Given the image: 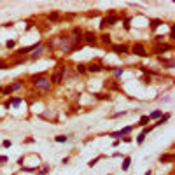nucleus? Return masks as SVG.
<instances>
[{
    "mask_svg": "<svg viewBox=\"0 0 175 175\" xmlns=\"http://www.w3.org/2000/svg\"><path fill=\"white\" fill-rule=\"evenodd\" d=\"M32 82H33V86L42 88L44 91H49V89H51V81H47L44 74H39V75H33V77H32Z\"/></svg>",
    "mask_w": 175,
    "mask_h": 175,
    "instance_id": "f257e3e1",
    "label": "nucleus"
},
{
    "mask_svg": "<svg viewBox=\"0 0 175 175\" xmlns=\"http://www.w3.org/2000/svg\"><path fill=\"white\" fill-rule=\"evenodd\" d=\"M65 72H67V68H60L58 72H54L53 74V77H51V82H54V84H60L61 81H63V77H65Z\"/></svg>",
    "mask_w": 175,
    "mask_h": 175,
    "instance_id": "f03ea898",
    "label": "nucleus"
},
{
    "mask_svg": "<svg viewBox=\"0 0 175 175\" xmlns=\"http://www.w3.org/2000/svg\"><path fill=\"white\" fill-rule=\"evenodd\" d=\"M131 51L135 53V54H138V56H142V58H145L147 56V51H145V47L140 44V42H137V44H133V47H131Z\"/></svg>",
    "mask_w": 175,
    "mask_h": 175,
    "instance_id": "7ed1b4c3",
    "label": "nucleus"
},
{
    "mask_svg": "<svg viewBox=\"0 0 175 175\" xmlns=\"http://www.w3.org/2000/svg\"><path fill=\"white\" fill-rule=\"evenodd\" d=\"M82 40H84L86 44H89V46H95V44H96V33L88 32V33H84V35H82Z\"/></svg>",
    "mask_w": 175,
    "mask_h": 175,
    "instance_id": "20e7f679",
    "label": "nucleus"
},
{
    "mask_svg": "<svg viewBox=\"0 0 175 175\" xmlns=\"http://www.w3.org/2000/svg\"><path fill=\"white\" fill-rule=\"evenodd\" d=\"M112 51H114L116 54H126L128 47L124 46V44H116V46H112Z\"/></svg>",
    "mask_w": 175,
    "mask_h": 175,
    "instance_id": "39448f33",
    "label": "nucleus"
},
{
    "mask_svg": "<svg viewBox=\"0 0 175 175\" xmlns=\"http://www.w3.org/2000/svg\"><path fill=\"white\" fill-rule=\"evenodd\" d=\"M165 51H172V44H163V46L156 47V54H161V53H165Z\"/></svg>",
    "mask_w": 175,
    "mask_h": 175,
    "instance_id": "423d86ee",
    "label": "nucleus"
},
{
    "mask_svg": "<svg viewBox=\"0 0 175 175\" xmlns=\"http://www.w3.org/2000/svg\"><path fill=\"white\" fill-rule=\"evenodd\" d=\"M131 131V126H128V128H123L121 131H116V133H112V137H116V138H121L123 135H126V133H130Z\"/></svg>",
    "mask_w": 175,
    "mask_h": 175,
    "instance_id": "0eeeda50",
    "label": "nucleus"
},
{
    "mask_svg": "<svg viewBox=\"0 0 175 175\" xmlns=\"http://www.w3.org/2000/svg\"><path fill=\"white\" fill-rule=\"evenodd\" d=\"M117 20H119V16H116V14H109L107 18H105V21H107L109 26H110V25H114V23H117Z\"/></svg>",
    "mask_w": 175,
    "mask_h": 175,
    "instance_id": "6e6552de",
    "label": "nucleus"
},
{
    "mask_svg": "<svg viewBox=\"0 0 175 175\" xmlns=\"http://www.w3.org/2000/svg\"><path fill=\"white\" fill-rule=\"evenodd\" d=\"M159 161H161V163H172V161H173V154H163L159 158Z\"/></svg>",
    "mask_w": 175,
    "mask_h": 175,
    "instance_id": "1a4fd4ad",
    "label": "nucleus"
},
{
    "mask_svg": "<svg viewBox=\"0 0 175 175\" xmlns=\"http://www.w3.org/2000/svg\"><path fill=\"white\" fill-rule=\"evenodd\" d=\"M33 51H35V53H33V54H32V60H37L40 56V53H42V51H44V46H42V44H40L39 47L37 49H33Z\"/></svg>",
    "mask_w": 175,
    "mask_h": 175,
    "instance_id": "9d476101",
    "label": "nucleus"
},
{
    "mask_svg": "<svg viewBox=\"0 0 175 175\" xmlns=\"http://www.w3.org/2000/svg\"><path fill=\"white\" fill-rule=\"evenodd\" d=\"M86 70H89V72H98V70H102V67H100V63H91L89 67H86Z\"/></svg>",
    "mask_w": 175,
    "mask_h": 175,
    "instance_id": "9b49d317",
    "label": "nucleus"
},
{
    "mask_svg": "<svg viewBox=\"0 0 175 175\" xmlns=\"http://www.w3.org/2000/svg\"><path fill=\"white\" fill-rule=\"evenodd\" d=\"M159 25H163V21H161V20H152V21H151V30H156Z\"/></svg>",
    "mask_w": 175,
    "mask_h": 175,
    "instance_id": "f8f14e48",
    "label": "nucleus"
},
{
    "mask_svg": "<svg viewBox=\"0 0 175 175\" xmlns=\"http://www.w3.org/2000/svg\"><path fill=\"white\" fill-rule=\"evenodd\" d=\"M168 119H170V114H165V116H161V117H159V121L156 123V126H159V124H163V123H166Z\"/></svg>",
    "mask_w": 175,
    "mask_h": 175,
    "instance_id": "ddd939ff",
    "label": "nucleus"
},
{
    "mask_svg": "<svg viewBox=\"0 0 175 175\" xmlns=\"http://www.w3.org/2000/svg\"><path fill=\"white\" fill-rule=\"evenodd\" d=\"M102 42H103L105 46H109V44H110V35H109V33H103V35H102Z\"/></svg>",
    "mask_w": 175,
    "mask_h": 175,
    "instance_id": "4468645a",
    "label": "nucleus"
},
{
    "mask_svg": "<svg viewBox=\"0 0 175 175\" xmlns=\"http://www.w3.org/2000/svg\"><path fill=\"white\" fill-rule=\"evenodd\" d=\"M161 63H163L166 68H173V61H172V60H161Z\"/></svg>",
    "mask_w": 175,
    "mask_h": 175,
    "instance_id": "2eb2a0df",
    "label": "nucleus"
},
{
    "mask_svg": "<svg viewBox=\"0 0 175 175\" xmlns=\"http://www.w3.org/2000/svg\"><path fill=\"white\" fill-rule=\"evenodd\" d=\"M149 121H151L149 116H142V119H140V123H138V124H140V126H147V123H149Z\"/></svg>",
    "mask_w": 175,
    "mask_h": 175,
    "instance_id": "dca6fc26",
    "label": "nucleus"
},
{
    "mask_svg": "<svg viewBox=\"0 0 175 175\" xmlns=\"http://www.w3.org/2000/svg\"><path fill=\"white\" fill-rule=\"evenodd\" d=\"M68 140V137H65V135H58L56 137V142H58V144H63V142H67Z\"/></svg>",
    "mask_w": 175,
    "mask_h": 175,
    "instance_id": "f3484780",
    "label": "nucleus"
},
{
    "mask_svg": "<svg viewBox=\"0 0 175 175\" xmlns=\"http://www.w3.org/2000/svg\"><path fill=\"white\" fill-rule=\"evenodd\" d=\"M158 117H161V110H154V112L149 116V119H158Z\"/></svg>",
    "mask_w": 175,
    "mask_h": 175,
    "instance_id": "a211bd4d",
    "label": "nucleus"
},
{
    "mask_svg": "<svg viewBox=\"0 0 175 175\" xmlns=\"http://www.w3.org/2000/svg\"><path fill=\"white\" fill-rule=\"evenodd\" d=\"M77 72L79 74H84V72H86V65H84V63H79L77 65Z\"/></svg>",
    "mask_w": 175,
    "mask_h": 175,
    "instance_id": "6ab92c4d",
    "label": "nucleus"
},
{
    "mask_svg": "<svg viewBox=\"0 0 175 175\" xmlns=\"http://www.w3.org/2000/svg\"><path fill=\"white\" fill-rule=\"evenodd\" d=\"M130 163H131V159H130V158H124V163H123V170H128V168H130Z\"/></svg>",
    "mask_w": 175,
    "mask_h": 175,
    "instance_id": "aec40b11",
    "label": "nucleus"
},
{
    "mask_svg": "<svg viewBox=\"0 0 175 175\" xmlns=\"http://www.w3.org/2000/svg\"><path fill=\"white\" fill-rule=\"evenodd\" d=\"M21 86H23V82H21V81H20V82H14V84H12V86H9V88H11V89H12V91H16V89H20Z\"/></svg>",
    "mask_w": 175,
    "mask_h": 175,
    "instance_id": "412c9836",
    "label": "nucleus"
},
{
    "mask_svg": "<svg viewBox=\"0 0 175 175\" xmlns=\"http://www.w3.org/2000/svg\"><path fill=\"white\" fill-rule=\"evenodd\" d=\"M47 20H51V21H56V20H58V12H56V11H54V12H51V14L47 16Z\"/></svg>",
    "mask_w": 175,
    "mask_h": 175,
    "instance_id": "4be33fe9",
    "label": "nucleus"
},
{
    "mask_svg": "<svg viewBox=\"0 0 175 175\" xmlns=\"http://www.w3.org/2000/svg\"><path fill=\"white\" fill-rule=\"evenodd\" d=\"M144 140H145V133H140V135H138V138H137V142H138V144H142Z\"/></svg>",
    "mask_w": 175,
    "mask_h": 175,
    "instance_id": "5701e85b",
    "label": "nucleus"
},
{
    "mask_svg": "<svg viewBox=\"0 0 175 175\" xmlns=\"http://www.w3.org/2000/svg\"><path fill=\"white\" fill-rule=\"evenodd\" d=\"M107 26H109V25H107V21H105V18H103V20L100 21V28H102V30H105Z\"/></svg>",
    "mask_w": 175,
    "mask_h": 175,
    "instance_id": "b1692460",
    "label": "nucleus"
},
{
    "mask_svg": "<svg viewBox=\"0 0 175 175\" xmlns=\"http://www.w3.org/2000/svg\"><path fill=\"white\" fill-rule=\"evenodd\" d=\"M98 161H100V158H95V159H91V161H89L88 165H89V166H95V165L98 163Z\"/></svg>",
    "mask_w": 175,
    "mask_h": 175,
    "instance_id": "393cba45",
    "label": "nucleus"
},
{
    "mask_svg": "<svg viewBox=\"0 0 175 175\" xmlns=\"http://www.w3.org/2000/svg\"><path fill=\"white\" fill-rule=\"evenodd\" d=\"M123 72H124L123 68H116V77H121V75H123Z\"/></svg>",
    "mask_w": 175,
    "mask_h": 175,
    "instance_id": "a878e982",
    "label": "nucleus"
},
{
    "mask_svg": "<svg viewBox=\"0 0 175 175\" xmlns=\"http://www.w3.org/2000/svg\"><path fill=\"white\" fill-rule=\"evenodd\" d=\"M21 103V98H12V105H20Z\"/></svg>",
    "mask_w": 175,
    "mask_h": 175,
    "instance_id": "bb28decb",
    "label": "nucleus"
},
{
    "mask_svg": "<svg viewBox=\"0 0 175 175\" xmlns=\"http://www.w3.org/2000/svg\"><path fill=\"white\" fill-rule=\"evenodd\" d=\"M5 46H7V47H14V40H7V42H5Z\"/></svg>",
    "mask_w": 175,
    "mask_h": 175,
    "instance_id": "cd10ccee",
    "label": "nucleus"
},
{
    "mask_svg": "<svg viewBox=\"0 0 175 175\" xmlns=\"http://www.w3.org/2000/svg\"><path fill=\"white\" fill-rule=\"evenodd\" d=\"M7 161H9L7 156H0V163H7Z\"/></svg>",
    "mask_w": 175,
    "mask_h": 175,
    "instance_id": "c85d7f7f",
    "label": "nucleus"
},
{
    "mask_svg": "<svg viewBox=\"0 0 175 175\" xmlns=\"http://www.w3.org/2000/svg\"><path fill=\"white\" fill-rule=\"evenodd\" d=\"M0 68H9V65L5 61H0Z\"/></svg>",
    "mask_w": 175,
    "mask_h": 175,
    "instance_id": "c756f323",
    "label": "nucleus"
},
{
    "mask_svg": "<svg viewBox=\"0 0 175 175\" xmlns=\"http://www.w3.org/2000/svg\"><path fill=\"white\" fill-rule=\"evenodd\" d=\"M96 96H98V98H102V100H103V98H109V95H103V93H98Z\"/></svg>",
    "mask_w": 175,
    "mask_h": 175,
    "instance_id": "7c9ffc66",
    "label": "nucleus"
},
{
    "mask_svg": "<svg viewBox=\"0 0 175 175\" xmlns=\"http://www.w3.org/2000/svg\"><path fill=\"white\" fill-rule=\"evenodd\" d=\"M88 16H89V18H95V16H98V12H96V11H93V12H89Z\"/></svg>",
    "mask_w": 175,
    "mask_h": 175,
    "instance_id": "2f4dec72",
    "label": "nucleus"
},
{
    "mask_svg": "<svg viewBox=\"0 0 175 175\" xmlns=\"http://www.w3.org/2000/svg\"><path fill=\"white\" fill-rule=\"evenodd\" d=\"M4 147H11V140H4Z\"/></svg>",
    "mask_w": 175,
    "mask_h": 175,
    "instance_id": "473e14b6",
    "label": "nucleus"
},
{
    "mask_svg": "<svg viewBox=\"0 0 175 175\" xmlns=\"http://www.w3.org/2000/svg\"><path fill=\"white\" fill-rule=\"evenodd\" d=\"M124 28H126V30H130V20H126V21H124Z\"/></svg>",
    "mask_w": 175,
    "mask_h": 175,
    "instance_id": "72a5a7b5",
    "label": "nucleus"
},
{
    "mask_svg": "<svg viewBox=\"0 0 175 175\" xmlns=\"http://www.w3.org/2000/svg\"><path fill=\"white\" fill-rule=\"evenodd\" d=\"M145 175H152V173H151V170H149V172H145Z\"/></svg>",
    "mask_w": 175,
    "mask_h": 175,
    "instance_id": "f704fd0d",
    "label": "nucleus"
}]
</instances>
